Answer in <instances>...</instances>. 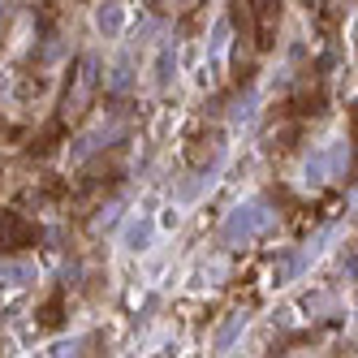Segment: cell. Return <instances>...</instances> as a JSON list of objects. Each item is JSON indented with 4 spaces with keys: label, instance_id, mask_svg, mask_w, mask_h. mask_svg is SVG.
<instances>
[{
    "label": "cell",
    "instance_id": "13",
    "mask_svg": "<svg viewBox=\"0 0 358 358\" xmlns=\"http://www.w3.org/2000/svg\"><path fill=\"white\" fill-rule=\"evenodd\" d=\"M229 117H234L238 125H242V121H250V117H255V95H246V99H238V104H234V113H229Z\"/></svg>",
    "mask_w": 358,
    "mask_h": 358
},
{
    "label": "cell",
    "instance_id": "5",
    "mask_svg": "<svg viewBox=\"0 0 358 358\" xmlns=\"http://www.w3.org/2000/svg\"><path fill=\"white\" fill-rule=\"evenodd\" d=\"M27 238H31L27 220H22L17 212H0V246H22Z\"/></svg>",
    "mask_w": 358,
    "mask_h": 358
},
{
    "label": "cell",
    "instance_id": "4",
    "mask_svg": "<svg viewBox=\"0 0 358 358\" xmlns=\"http://www.w3.org/2000/svg\"><path fill=\"white\" fill-rule=\"evenodd\" d=\"M125 27V9H121V0H99L95 5V31L104 35V39H117Z\"/></svg>",
    "mask_w": 358,
    "mask_h": 358
},
{
    "label": "cell",
    "instance_id": "18",
    "mask_svg": "<svg viewBox=\"0 0 358 358\" xmlns=\"http://www.w3.org/2000/svg\"><path fill=\"white\" fill-rule=\"evenodd\" d=\"M0 27H5V9H0Z\"/></svg>",
    "mask_w": 358,
    "mask_h": 358
},
{
    "label": "cell",
    "instance_id": "15",
    "mask_svg": "<svg viewBox=\"0 0 358 358\" xmlns=\"http://www.w3.org/2000/svg\"><path fill=\"white\" fill-rule=\"evenodd\" d=\"M250 5H255V13H259V17H272V9H276V0H250Z\"/></svg>",
    "mask_w": 358,
    "mask_h": 358
},
{
    "label": "cell",
    "instance_id": "16",
    "mask_svg": "<svg viewBox=\"0 0 358 358\" xmlns=\"http://www.w3.org/2000/svg\"><path fill=\"white\" fill-rule=\"evenodd\" d=\"M341 272H345L350 280H358V255H345V264H341Z\"/></svg>",
    "mask_w": 358,
    "mask_h": 358
},
{
    "label": "cell",
    "instance_id": "3",
    "mask_svg": "<svg viewBox=\"0 0 358 358\" xmlns=\"http://www.w3.org/2000/svg\"><path fill=\"white\" fill-rule=\"evenodd\" d=\"M95 83H99V61H95V57H83V61H78V78H73V91L65 95V113H78L87 99H91Z\"/></svg>",
    "mask_w": 358,
    "mask_h": 358
},
{
    "label": "cell",
    "instance_id": "2",
    "mask_svg": "<svg viewBox=\"0 0 358 358\" xmlns=\"http://www.w3.org/2000/svg\"><path fill=\"white\" fill-rule=\"evenodd\" d=\"M345 164H350V147H345V138H332V143L315 147L311 156H306L302 177H306V186H324V182H332V177H341Z\"/></svg>",
    "mask_w": 358,
    "mask_h": 358
},
{
    "label": "cell",
    "instance_id": "11",
    "mask_svg": "<svg viewBox=\"0 0 358 358\" xmlns=\"http://www.w3.org/2000/svg\"><path fill=\"white\" fill-rule=\"evenodd\" d=\"M224 43H229V22H224V17H216L212 39H208V52H212V61H220V57H224Z\"/></svg>",
    "mask_w": 358,
    "mask_h": 358
},
{
    "label": "cell",
    "instance_id": "7",
    "mask_svg": "<svg viewBox=\"0 0 358 358\" xmlns=\"http://www.w3.org/2000/svg\"><path fill=\"white\" fill-rule=\"evenodd\" d=\"M302 264H306V255H280L272 264V285H289V280L302 272Z\"/></svg>",
    "mask_w": 358,
    "mask_h": 358
},
{
    "label": "cell",
    "instance_id": "12",
    "mask_svg": "<svg viewBox=\"0 0 358 358\" xmlns=\"http://www.w3.org/2000/svg\"><path fill=\"white\" fill-rule=\"evenodd\" d=\"M0 276H9V285H27L35 272H31V264H0Z\"/></svg>",
    "mask_w": 358,
    "mask_h": 358
},
{
    "label": "cell",
    "instance_id": "10",
    "mask_svg": "<svg viewBox=\"0 0 358 358\" xmlns=\"http://www.w3.org/2000/svg\"><path fill=\"white\" fill-rule=\"evenodd\" d=\"M242 328H246V315H242V311H234V315L220 324V332H216V341H212V345H216V350H229V345L238 341V332H242Z\"/></svg>",
    "mask_w": 358,
    "mask_h": 358
},
{
    "label": "cell",
    "instance_id": "17",
    "mask_svg": "<svg viewBox=\"0 0 358 358\" xmlns=\"http://www.w3.org/2000/svg\"><path fill=\"white\" fill-rule=\"evenodd\" d=\"M173 5H177V9H186V5H190V0H173Z\"/></svg>",
    "mask_w": 358,
    "mask_h": 358
},
{
    "label": "cell",
    "instance_id": "9",
    "mask_svg": "<svg viewBox=\"0 0 358 358\" xmlns=\"http://www.w3.org/2000/svg\"><path fill=\"white\" fill-rule=\"evenodd\" d=\"M173 73H177V48L164 43L160 52H156V87H169V83H173Z\"/></svg>",
    "mask_w": 358,
    "mask_h": 358
},
{
    "label": "cell",
    "instance_id": "1",
    "mask_svg": "<svg viewBox=\"0 0 358 358\" xmlns=\"http://www.w3.org/2000/svg\"><path fill=\"white\" fill-rule=\"evenodd\" d=\"M272 224H276L272 203L250 199V203H238V208L229 212V220H224V229H220V238H224L229 246H246V242H255V238H264Z\"/></svg>",
    "mask_w": 358,
    "mask_h": 358
},
{
    "label": "cell",
    "instance_id": "6",
    "mask_svg": "<svg viewBox=\"0 0 358 358\" xmlns=\"http://www.w3.org/2000/svg\"><path fill=\"white\" fill-rule=\"evenodd\" d=\"M151 229H156V224H151V216H138V220H130V224H125V246H130V250H147V242H151Z\"/></svg>",
    "mask_w": 358,
    "mask_h": 358
},
{
    "label": "cell",
    "instance_id": "14",
    "mask_svg": "<svg viewBox=\"0 0 358 358\" xmlns=\"http://www.w3.org/2000/svg\"><path fill=\"white\" fill-rule=\"evenodd\" d=\"M39 320H43V324H61V302H48Z\"/></svg>",
    "mask_w": 358,
    "mask_h": 358
},
{
    "label": "cell",
    "instance_id": "8",
    "mask_svg": "<svg viewBox=\"0 0 358 358\" xmlns=\"http://www.w3.org/2000/svg\"><path fill=\"white\" fill-rule=\"evenodd\" d=\"M104 87H108L113 95H125V91L134 87V65H130V61H117V65L108 69V78H104Z\"/></svg>",
    "mask_w": 358,
    "mask_h": 358
}]
</instances>
